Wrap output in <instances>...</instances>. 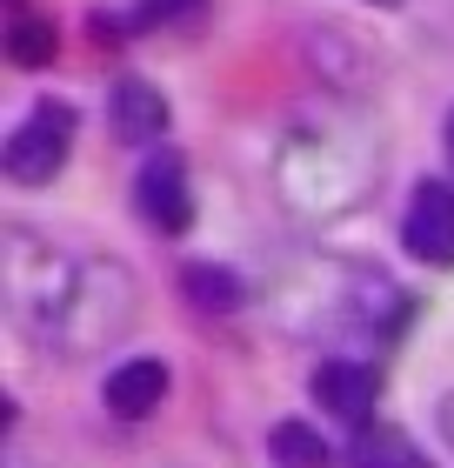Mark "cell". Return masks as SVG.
<instances>
[{
    "label": "cell",
    "instance_id": "obj_1",
    "mask_svg": "<svg viewBox=\"0 0 454 468\" xmlns=\"http://www.w3.org/2000/svg\"><path fill=\"white\" fill-rule=\"evenodd\" d=\"M0 294H7V322L34 348L68 361L121 342L141 314V288L114 254H74L20 221L0 228Z\"/></svg>",
    "mask_w": 454,
    "mask_h": 468
},
{
    "label": "cell",
    "instance_id": "obj_2",
    "mask_svg": "<svg viewBox=\"0 0 454 468\" xmlns=\"http://www.w3.org/2000/svg\"><path fill=\"white\" fill-rule=\"evenodd\" d=\"M375 175H381V147L361 127H294L274 147V187L308 221L348 215Z\"/></svg>",
    "mask_w": 454,
    "mask_h": 468
},
{
    "label": "cell",
    "instance_id": "obj_3",
    "mask_svg": "<svg viewBox=\"0 0 454 468\" xmlns=\"http://www.w3.org/2000/svg\"><path fill=\"white\" fill-rule=\"evenodd\" d=\"M288 322L301 335H354V342H387L407 322V294L387 282L381 268L354 261H314L288 288Z\"/></svg>",
    "mask_w": 454,
    "mask_h": 468
},
{
    "label": "cell",
    "instance_id": "obj_4",
    "mask_svg": "<svg viewBox=\"0 0 454 468\" xmlns=\"http://www.w3.org/2000/svg\"><path fill=\"white\" fill-rule=\"evenodd\" d=\"M74 108L68 101H34L27 121L7 134V147H0V167H7V181L20 187H40V181H54L60 167H68L74 154Z\"/></svg>",
    "mask_w": 454,
    "mask_h": 468
},
{
    "label": "cell",
    "instance_id": "obj_5",
    "mask_svg": "<svg viewBox=\"0 0 454 468\" xmlns=\"http://www.w3.org/2000/svg\"><path fill=\"white\" fill-rule=\"evenodd\" d=\"M401 248L428 268H454V187L448 181H421L401 221Z\"/></svg>",
    "mask_w": 454,
    "mask_h": 468
},
{
    "label": "cell",
    "instance_id": "obj_6",
    "mask_svg": "<svg viewBox=\"0 0 454 468\" xmlns=\"http://www.w3.org/2000/svg\"><path fill=\"white\" fill-rule=\"evenodd\" d=\"M308 388H314V401H321L334 421L367 429V415H375V401H381V368H367V361H354V355H328V361L308 375Z\"/></svg>",
    "mask_w": 454,
    "mask_h": 468
},
{
    "label": "cell",
    "instance_id": "obj_7",
    "mask_svg": "<svg viewBox=\"0 0 454 468\" xmlns=\"http://www.w3.org/2000/svg\"><path fill=\"white\" fill-rule=\"evenodd\" d=\"M134 195H141V215L147 228H161V234H181L194 221V201H187V175H181V161L174 154H154L141 167V181H134Z\"/></svg>",
    "mask_w": 454,
    "mask_h": 468
},
{
    "label": "cell",
    "instance_id": "obj_8",
    "mask_svg": "<svg viewBox=\"0 0 454 468\" xmlns=\"http://www.w3.org/2000/svg\"><path fill=\"white\" fill-rule=\"evenodd\" d=\"M100 401H107V409H114L121 421H141V415H154L161 401H167V361H147V355L121 361V368L107 375Z\"/></svg>",
    "mask_w": 454,
    "mask_h": 468
},
{
    "label": "cell",
    "instance_id": "obj_9",
    "mask_svg": "<svg viewBox=\"0 0 454 468\" xmlns=\"http://www.w3.org/2000/svg\"><path fill=\"white\" fill-rule=\"evenodd\" d=\"M114 127H121V141H161L167 134L161 88H147V80H121V88H114Z\"/></svg>",
    "mask_w": 454,
    "mask_h": 468
},
{
    "label": "cell",
    "instance_id": "obj_10",
    "mask_svg": "<svg viewBox=\"0 0 454 468\" xmlns=\"http://www.w3.org/2000/svg\"><path fill=\"white\" fill-rule=\"evenodd\" d=\"M181 288H187V302L207 308V314H234V308L248 302L241 274H234V268H207V261H194V268L181 274Z\"/></svg>",
    "mask_w": 454,
    "mask_h": 468
},
{
    "label": "cell",
    "instance_id": "obj_11",
    "mask_svg": "<svg viewBox=\"0 0 454 468\" xmlns=\"http://www.w3.org/2000/svg\"><path fill=\"white\" fill-rule=\"evenodd\" d=\"M348 468H428V455H421L401 429H361Z\"/></svg>",
    "mask_w": 454,
    "mask_h": 468
},
{
    "label": "cell",
    "instance_id": "obj_12",
    "mask_svg": "<svg viewBox=\"0 0 454 468\" xmlns=\"http://www.w3.org/2000/svg\"><path fill=\"white\" fill-rule=\"evenodd\" d=\"M268 455H274V468H328V441H321L308 421H274Z\"/></svg>",
    "mask_w": 454,
    "mask_h": 468
},
{
    "label": "cell",
    "instance_id": "obj_13",
    "mask_svg": "<svg viewBox=\"0 0 454 468\" xmlns=\"http://www.w3.org/2000/svg\"><path fill=\"white\" fill-rule=\"evenodd\" d=\"M54 48H60V34L48 27V20H34V14H20V20H14V34H7L14 68H48Z\"/></svg>",
    "mask_w": 454,
    "mask_h": 468
},
{
    "label": "cell",
    "instance_id": "obj_14",
    "mask_svg": "<svg viewBox=\"0 0 454 468\" xmlns=\"http://www.w3.org/2000/svg\"><path fill=\"white\" fill-rule=\"evenodd\" d=\"M201 14L207 0H134V27H187Z\"/></svg>",
    "mask_w": 454,
    "mask_h": 468
},
{
    "label": "cell",
    "instance_id": "obj_15",
    "mask_svg": "<svg viewBox=\"0 0 454 468\" xmlns=\"http://www.w3.org/2000/svg\"><path fill=\"white\" fill-rule=\"evenodd\" d=\"M441 435H448V449H454V395L441 401Z\"/></svg>",
    "mask_w": 454,
    "mask_h": 468
},
{
    "label": "cell",
    "instance_id": "obj_16",
    "mask_svg": "<svg viewBox=\"0 0 454 468\" xmlns=\"http://www.w3.org/2000/svg\"><path fill=\"white\" fill-rule=\"evenodd\" d=\"M448 154H454V114H448Z\"/></svg>",
    "mask_w": 454,
    "mask_h": 468
},
{
    "label": "cell",
    "instance_id": "obj_17",
    "mask_svg": "<svg viewBox=\"0 0 454 468\" xmlns=\"http://www.w3.org/2000/svg\"><path fill=\"white\" fill-rule=\"evenodd\" d=\"M367 7H401V0H367Z\"/></svg>",
    "mask_w": 454,
    "mask_h": 468
}]
</instances>
